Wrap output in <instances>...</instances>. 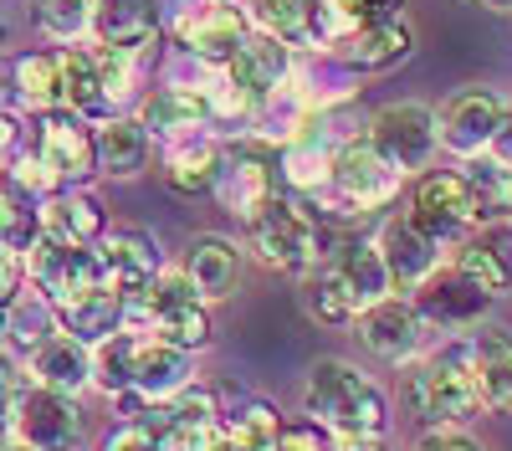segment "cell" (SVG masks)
<instances>
[{
    "instance_id": "cell-1",
    "label": "cell",
    "mask_w": 512,
    "mask_h": 451,
    "mask_svg": "<svg viewBox=\"0 0 512 451\" xmlns=\"http://www.w3.org/2000/svg\"><path fill=\"white\" fill-rule=\"evenodd\" d=\"M405 405L425 426H466L482 416V385H477V354L472 339H456L436 349L425 364L410 369L405 380Z\"/></svg>"
},
{
    "instance_id": "cell-2",
    "label": "cell",
    "mask_w": 512,
    "mask_h": 451,
    "mask_svg": "<svg viewBox=\"0 0 512 451\" xmlns=\"http://www.w3.org/2000/svg\"><path fill=\"white\" fill-rule=\"evenodd\" d=\"M303 405L313 421H323L338 436H384V426H390V400H384V390L359 364H344V359L313 364Z\"/></svg>"
},
{
    "instance_id": "cell-3",
    "label": "cell",
    "mask_w": 512,
    "mask_h": 451,
    "mask_svg": "<svg viewBox=\"0 0 512 451\" xmlns=\"http://www.w3.org/2000/svg\"><path fill=\"white\" fill-rule=\"evenodd\" d=\"M246 221H251V252L262 257L267 267H277V272H308V267H318L323 231H318V221L308 211H297L292 200L267 195Z\"/></svg>"
},
{
    "instance_id": "cell-4",
    "label": "cell",
    "mask_w": 512,
    "mask_h": 451,
    "mask_svg": "<svg viewBox=\"0 0 512 451\" xmlns=\"http://www.w3.org/2000/svg\"><path fill=\"white\" fill-rule=\"evenodd\" d=\"M26 257H31L26 272L36 282V293L47 298L52 308H67L77 298L98 293V287H108L103 257L88 252V246H67V241H52V236H36V246Z\"/></svg>"
},
{
    "instance_id": "cell-5",
    "label": "cell",
    "mask_w": 512,
    "mask_h": 451,
    "mask_svg": "<svg viewBox=\"0 0 512 451\" xmlns=\"http://www.w3.org/2000/svg\"><path fill=\"white\" fill-rule=\"evenodd\" d=\"M425 236H431L436 246H451L461 241L466 231L477 226V205H472V185H466V175L456 170H431L420 175L415 190H410V211H405Z\"/></svg>"
},
{
    "instance_id": "cell-6",
    "label": "cell",
    "mask_w": 512,
    "mask_h": 451,
    "mask_svg": "<svg viewBox=\"0 0 512 451\" xmlns=\"http://www.w3.org/2000/svg\"><path fill=\"white\" fill-rule=\"evenodd\" d=\"M11 436H21L36 451H72L82 441V416H77L72 395L36 385L11 400Z\"/></svg>"
},
{
    "instance_id": "cell-7",
    "label": "cell",
    "mask_w": 512,
    "mask_h": 451,
    "mask_svg": "<svg viewBox=\"0 0 512 451\" xmlns=\"http://www.w3.org/2000/svg\"><path fill=\"white\" fill-rule=\"evenodd\" d=\"M369 144L395 164V170H420V164H431L436 154V113L420 108V103H390L384 113H374L369 123Z\"/></svg>"
},
{
    "instance_id": "cell-8",
    "label": "cell",
    "mask_w": 512,
    "mask_h": 451,
    "mask_svg": "<svg viewBox=\"0 0 512 451\" xmlns=\"http://www.w3.org/2000/svg\"><path fill=\"white\" fill-rule=\"evenodd\" d=\"M354 323H359V344L384 364H410L425 349V318L405 298H379V303L359 308Z\"/></svg>"
},
{
    "instance_id": "cell-9",
    "label": "cell",
    "mask_w": 512,
    "mask_h": 451,
    "mask_svg": "<svg viewBox=\"0 0 512 451\" xmlns=\"http://www.w3.org/2000/svg\"><path fill=\"white\" fill-rule=\"evenodd\" d=\"M328 185L344 195V205H354V211H374V205H384V200L400 190V170L369 139H354L344 149H333Z\"/></svg>"
},
{
    "instance_id": "cell-10",
    "label": "cell",
    "mask_w": 512,
    "mask_h": 451,
    "mask_svg": "<svg viewBox=\"0 0 512 451\" xmlns=\"http://www.w3.org/2000/svg\"><path fill=\"white\" fill-rule=\"evenodd\" d=\"M502 108H507V103H502L497 93L466 88V93L446 98V108L436 113V139H441L451 154H461V159H477V154H487L492 139H497Z\"/></svg>"
},
{
    "instance_id": "cell-11",
    "label": "cell",
    "mask_w": 512,
    "mask_h": 451,
    "mask_svg": "<svg viewBox=\"0 0 512 451\" xmlns=\"http://www.w3.org/2000/svg\"><path fill=\"white\" fill-rule=\"evenodd\" d=\"M492 303L497 298H487L482 287L456 267H436L415 287V313L425 318V328H472V323L487 318Z\"/></svg>"
},
{
    "instance_id": "cell-12",
    "label": "cell",
    "mask_w": 512,
    "mask_h": 451,
    "mask_svg": "<svg viewBox=\"0 0 512 451\" xmlns=\"http://www.w3.org/2000/svg\"><path fill=\"white\" fill-rule=\"evenodd\" d=\"M374 246H379V257H384V267H390V282L400 287V293H415V287L436 272V262H441V246L425 236L410 216H390L379 226V236H374Z\"/></svg>"
},
{
    "instance_id": "cell-13",
    "label": "cell",
    "mask_w": 512,
    "mask_h": 451,
    "mask_svg": "<svg viewBox=\"0 0 512 451\" xmlns=\"http://www.w3.org/2000/svg\"><path fill=\"white\" fill-rule=\"evenodd\" d=\"M210 190H216L236 216H251L256 205L272 195V159H267V149L262 144H231V149H221L216 185H210Z\"/></svg>"
},
{
    "instance_id": "cell-14",
    "label": "cell",
    "mask_w": 512,
    "mask_h": 451,
    "mask_svg": "<svg viewBox=\"0 0 512 451\" xmlns=\"http://www.w3.org/2000/svg\"><path fill=\"white\" fill-rule=\"evenodd\" d=\"M31 380L47 390H62V395H77L82 385H93V349L82 339H72L67 328H52L31 349Z\"/></svg>"
},
{
    "instance_id": "cell-15",
    "label": "cell",
    "mask_w": 512,
    "mask_h": 451,
    "mask_svg": "<svg viewBox=\"0 0 512 451\" xmlns=\"http://www.w3.org/2000/svg\"><path fill=\"white\" fill-rule=\"evenodd\" d=\"M98 257H103L108 282L118 287L123 298H139L144 287L154 282V272H159V246H154V236H149V231H134V226L113 231V236L98 246Z\"/></svg>"
},
{
    "instance_id": "cell-16",
    "label": "cell",
    "mask_w": 512,
    "mask_h": 451,
    "mask_svg": "<svg viewBox=\"0 0 512 451\" xmlns=\"http://www.w3.org/2000/svg\"><path fill=\"white\" fill-rule=\"evenodd\" d=\"M328 272L344 282V293H349L354 308H369V303H379V298H390V293H395L390 267H384L379 246L364 241V236H354V241L338 246V252H328Z\"/></svg>"
},
{
    "instance_id": "cell-17",
    "label": "cell",
    "mask_w": 512,
    "mask_h": 451,
    "mask_svg": "<svg viewBox=\"0 0 512 451\" xmlns=\"http://www.w3.org/2000/svg\"><path fill=\"white\" fill-rule=\"evenodd\" d=\"M195 385V364H190V349H175V344H139L134 354V380H128V390H139L149 405H164L175 400L180 390Z\"/></svg>"
},
{
    "instance_id": "cell-18",
    "label": "cell",
    "mask_w": 512,
    "mask_h": 451,
    "mask_svg": "<svg viewBox=\"0 0 512 451\" xmlns=\"http://www.w3.org/2000/svg\"><path fill=\"white\" fill-rule=\"evenodd\" d=\"M185 277H190L200 303L231 298L236 282H241V246L226 241V236H195L190 241V257H185Z\"/></svg>"
},
{
    "instance_id": "cell-19",
    "label": "cell",
    "mask_w": 512,
    "mask_h": 451,
    "mask_svg": "<svg viewBox=\"0 0 512 451\" xmlns=\"http://www.w3.org/2000/svg\"><path fill=\"white\" fill-rule=\"evenodd\" d=\"M93 31H98V47L144 52L159 36V0H98Z\"/></svg>"
},
{
    "instance_id": "cell-20",
    "label": "cell",
    "mask_w": 512,
    "mask_h": 451,
    "mask_svg": "<svg viewBox=\"0 0 512 451\" xmlns=\"http://www.w3.org/2000/svg\"><path fill=\"white\" fill-rule=\"evenodd\" d=\"M175 36L185 41L195 57H205V62H231L236 47L246 41V21L231 6H195L190 16H180Z\"/></svg>"
},
{
    "instance_id": "cell-21",
    "label": "cell",
    "mask_w": 512,
    "mask_h": 451,
    "mask_svg": "<svg viewBox=\"0 0 512 451\" xmlns=\"http://www.w3.org/2000/svg\"><path fill=\"white\" fill-rule=\"evenodd\" d=\"M226 67H231V82H236V88L251 98V108H256L272 88H282V77H287V41H277V36H267V31H262V36H246Z\"/></svg>"
},
{
    "instance_id": "cell-22",
    "label": "cell",
    "mask_w": 512,
    "mask_h": 451,
    "mask_svg": "<svg viewBox=\"0 0 512 451\" xmlns=\"http://www.w3.org/2000/svg\"><path fill=\"white\" fill-rule=\"evenodd\" d=\"M338 57L359 72H379V67H395L410 57V26L400 16H384V21H369L359 26L354 36L338 41Z\"/></svg>"
},
{
    "instance_id": "cell-23",
    "label": "cell",
    "mask_w": 512,
    "mask_h": 451,
    "mask_svg": "<svg viewBox=\"0 0 512 451\" xmlns=\"http://www.w3.org/2000/svg\"><path fill=\"white\" fill-rule=\"evenodd\" d=\"M472 354H477L482 405L507 416L512 410V334L507 328H482V334H472Z\"/></svg>"
},
{
    "instance_id": "cell-24",
    "label": "cell",
    "mask_w": 512,
    "mask_h": 451,
    "mask_svg": "<svg viewBox=\"0 0 512 451\" xmlns=\"http://www.w3.org/2000/svg\"><path fill=\"white\" fill-rule=\"evenodd\" d=\"M41 159H47L62 180L93 175V164H98V154H93V134L82 129L77 118H57V113H47V123H41Z\"/></svg>"
},
{
    "instance_id": "cell-25",
    "label": "cell",
    "mask_w": 512,
    "mask_h": 451,
    "mask_svg": "<svg viewBox=\"0 0 512 451\" xmlns=\"http://www.w3.org/2000/svg\"><path fill=\"white\" fill-rule=\"evenodd\" d=\"M93 154L103 164V175L128 180V175H139L149 164V129L139 118H108L103 129L93 134Z\"/></svg>"
},
{
    "instance_id": "cell-26",
    "label": "cell",
    "mask_w": 512,
    "mask_h": 451,
    "mask_svg": "<svg viewBox=\"0 0 512 451\" xmlns=\"http://www.w3.org/2000/svg\"><path fill=\"white\" fill-rule=\"evenodd\" d=\"M205 118H216V113H210V98H205L200 88H164V93H154V98L144 103V113H139L144 129H149V134H164V139H180V134L200 129Z\"/></svg>"
},
{
    "instance_id": "cell-27",
    "label": "cell",
    "mask_w": 512,
    "mask_h": 451,
    "mask_svg": "<svg viewBox=\"0 0 512 451\" xmlns=\"http://www.w3.org/2000/svg\"><path fill=\"white\" fill-rule=\"evenodd\" d=\"M103 231V200L93 195H57L41 211V236L67 241V246H93Z\"/></svg>"
},
{
    "instance_id": "cell-28",
    "label": "cell",
    "mask_w": 512,
    "mask_h": 451,
    "mask_svg": "<svg viewBox=\"0 0 512 451\" xmlns=\"http://www.w3.org/2000/svg\"><path fill=\"white\" fill-rule=\"evenodd\" d=\"M57 318H62V328H67L72 339L98 344V339H108L113 328L123 323V293L108 282V287H98V293H88V298H77V303L57 308Z\"/></svg>"
},
{
    "instance_id": "cell-29",
    "label": "cell",
    "mask_w": 512,
    "mask_h": 451,
    "mask_svg": "<svg viewBox=\"0 0 512 451\" xmlns=\"http://www.w3.org/2000/svg\"><path fill=\"white\" fill-rule=\"evenodd\" d=\"M57 77H62V103H67L77 118L103 108V82H98L93 52H62V57H57Z\"/></svg>"
},
{
    "instance_id": "cell-30",
    "label": "cell",
    "mask_w": 512,
    "mask_h": 451,
    "mask_svg": "<svg viewBox=\"0 0 512 451\" xmlns=\"http://www.w3.org/2000/svg\"><path fill=\"white\" fill-rule=\"evenodd\" d=\"M216 159H221V149L210 139H190L180 149H169V185L185 195H205L216 185Z\"/></svg>"
},
{
    "instance_id": "cell-31",
    "label": "cell",
    "mask_w": 512,
    "mask_h": 451,
    "mask_svg": "<svg viewBox=\"0 0 512 451\" xmlns=\"http://www.w3.org/2000/svg\"><path fill=\"white\" fill-rule=\"evenodd\" d=\"M93 349V385H103L108 395H118V390H128V380H134V354H139V339L134 334H113L108 339H98V344H88Z\"/></svg>"
},
{
    "instance_id": "cell-32",
    "label": "cell",
    "mask_w": 512,
    "mask_h": 451,
    "mask_svg": "<svg viewBox=\"0 0 512 451\" xmlns=\"http://www.w3.org/2000/svg\"><path fill=\"white\" fill-rule=\"evenodd\" d=\"M451 267L472 277L487 298H502L507 287H512V267L502 262V252H497V246H487V241H461V252H456Z\"/></svg>"
},
{
    "instance_id": "cell-33",
    "label": "cell",
    "mask_w": 512,
    "mask_h": 451,
    "mask_svg": "<svg viewBox=\"0 0 512 451\" xmlns=\"http://www.w3.org/2000/svg\"><path fill=\"white\" fill-rule=\"evenodd\" d=\"M11 82L21 88V98H26L31 108H52V103H62V77H57V57H52V52L21 57L16 72H11Z\"/></svg>"
},
{
    "instance_id": "cell-34",
    "label": "cell",
    "mask_w": 512,
    "mask_h": 451,
    "mask_svg": "<svg viewBox=\"0 0 512 451\" xmlns=\"http://www.w3.org/2000/svg\"><path fill=\"white\" fill-rule=\"evenodd\" d=\"M282 170H287V185H292V190H318V185H328V175H333V149L318 144V139H297V144L282 154Z\"/></svg>"
},
{
    "instance_id": "cell-35",
    "label": "cell",
    "mask_w": 512,
    "mask_h": 451,
    "mask_svg": "<svg viewBox=\"0 0 512 451\" xmlns=\"http://www.w3.org/2000/svg\"><path fill=\"white\" fill-rule=\"evenodd\" d=\"M154 328H159V339L175 344V349H205L210 344V313H205L200 298L169 308L164 318H154Z\"/></svg>"
},
{
    "instance_id": "cell-36",
    "label": "cell",
    "mask_w": 512,
    "mask_h": 451,
    "mask_svg": "<svg viewBox=\"0 0 512 451\" xmlns=\"http://www.w3.org/2000/svg\"><path fill=\"white\" fill-rule=\"evenodd\" d=\"M93 6L98 0H36V26L57 41H77L82 31H93Z\"/></svg>"
},
{
    "instance_id": "cell-37",
    "label": "cell",
    "mask_w": 512,
    "mask_h": 451,
    "mask_svg": "<svg viewBox=\"0 0 512 451\" xmlns=\"http://www.w3.org/2000/svg\"><path fill=\"white\" fill-rule=\"evenodd\" d=\"M57 328V318H52V303L41 298V303H26L21 293L6 303V339L11 344H21V349H36L41 339H47Z\"/></svg>"
},
{
    "instance_id": "cell-38",
    "label": "cell",
    "mask_w": 512,
    "mask_h": 451,
    "mask_svg": "<svg viewBox=\"0 0 512 451\" xmlns=\"http://www.w3.org/2000/svg\"><path fill=\"white\" fill-rule=\"evenodd\" d=\"M98 82H103V103H128L139 82V52H118V47H98Z\"/></svg>"
},
{
    "instance_id": "cell-39",
    "label": "cell",
    "mask_w": 512,
    "mask_h": 451,
    "mask_svg": "<svg viewBox=\"0 0 512 451\" xmlns=\"http://www.w3.org/2000/svg\"><path fill=\"white\" fill-rule=\"evenodd\" d=\"M256 21H262V31L277 36V41H303V36H313L308 0H256Z\"/></svg>"
},
{
    "instance_id": "cell-40",
    "label": "cell",
    "mask_w": 512,
    "mask_h": 451,
    "mask_svg": "<svg viewBox=\"0 0 512 451\" xmlns=\"http://www.w3.org/2000/svg\"><path fill=\"white\" fill-rule=\"evenodd\" d=\"M36 236H41V211H31L21 195H0V246L6 252H31Z\"/></svg>"
},
{
    "instance_id": "cell-41",
    "label": "cell",
    "mask_w": 512,
    "mask_h": 451,
    "mask_svg": "<svg viewBox=\"0 0 512 451\" xmlns=\"http://www.w3.org/2000/svg\"><path fill=\"white\" fill-rule=\"evenodd\" d=\"M308 313H313L318 323H328V328L349 323V318L359 313V308L349 303V293H344V282L328 272V262L318 267V277H313V287H308Z\"/></svg>"
},
{
    "instance_id": "cell-42",
    "label": "cell",
    "mask_w": 512,
    "mask_h": 451,
    "mask_svg": "<svg viewBox=\"0 0 512 451\" xmlns=\"http://www.w3.org/2000/svg\"><path fill=\"white\" fill-rule=\"evenodd\" d=\"M236 441H246L251 451H267L272 441H277V431H282V421H277V405H267V400H256V405H246V410H236L231 416V426H226Z\"/></svg>"
},
{
    "instance_id": "cell-43",
    "label": "cell",
    "mask_w": 512,
    "mask_h": 451,
    "mask_svg": "<svg viewBox=\"0 0 512 451\" xmlns=\"http://www.w3.org/2000/svg\"><path fill=\"white\" fill-rule=\"evenodd\" d=\"M216 431L221 426H159L154 441H159V451H210Z\"/></svg>"
},
{
    "instance_id": "cell-44",
    "label": "cell",
    "mask_w": 512,
    "mask_h": 451,
    "mask_svg": "<svg viewBox=\"0 0 512 451\" xmlns=\"http://www.w3.org/2000/svg\"><path fill=\"white\" fill-rule=\"evenodd\" d=\"M11 180L21 185V190H31V195H47V190H57V170L41 154H26V159H16V170H11Z\"/></svg>"
},
{
    "instance_id": "cell-45",
    "label": "cell",
    "mask_w": 512,
    "mask_h": 451,
    "mask_svg": "<svg viewBox=\"0 0 512 451\" xmlns=\"http://www.w3.org/2000/svg\"><path fill=\"white\" fill-rule=\"evenodd\" d=\"M415 451H487L477 436H466L461 426H431L420 436V446Z\"/></svg>"
},
{
    "instance_id": "cell-46",
    "label": "cell",
    "mask_w": 512,
    "mask_h": 451,
    "mask_svg": "<svg viewBox=\"0 0 512 451\" xmlns=\"http://www.w3.org/2000/svg\"><path fill=\"white\" fill-rule=\"evenodd\" d=\"M21 277H26L21 252H6V246H0V303H11L21 293Z\"/></svg>"
},
{
    "instance_id": "cell-47",
    "label": "cell",
    "mask_w": 512,
    "mask_h": 451,
    "mask_svg": "<svg viewBox=\"0 0 512 451\" xmlns=\"http://www.w3.org/2000/svg\"><path fill=\"white\" fill-rule=\"evenodd\" d=\"M108 451H159V441H154V431H144V426H123V431L108 441Z\"/></svg>"
},
{
    "instance_id": "cell-48",
    "label": "cell",
    "mask_w": 512,
    "mask_h": 451,
    "mask_svg": "<svg viewBox=\"0 0 512 451\" xmlns=\"http://www.w3.org/2000/svg\"><path fill=\"white\" fill-rule=\"evenodd\" d=\"M267 451H323V441L313 431H277V441Z\"/></svg>"
},
{
    "instance_id": "cell-49",
    "label": "cell",
    "mask_w": 512,
    "mask_h": 451,
    "mask_svg": "<svg viewBox=\"0 0 512 451\" xmlns=\"http://www.w3.org/2000/svg\"><path fill=\"white\" fill-rule=\"evenodd\" d=\"M492 159H502L507 170H512V108H502V123H497V139H492Z\"/></svg>"
},
{
    "instance_id": "cell-50",
    "label": "cell",
    "mask_w": 512,
    "mask_h": 451,
    "mask_svg": "<svg viewBox=\"0 0 512 451\" xmlns=\"http://www.w3.org/2000/svg\"><path fill=\"white\" fill-rule=\"evenodd\" d=\"M338 451H390L384 436H338Z\"/></svg>"
},
{
    "instance_id": "cell-51",
    "label": "cell",
    "mask_w": 512,
    "mask_h": 451,
    "mask_svg": "<svg viewBox=\"0 0 512 451\" xmlns=\"http://www.w3.org/2000/svg\"><path fill=\"white\" fill-rule=\"evenodd\" d=\"M16 144H21L16 118H6V113H0V159H6V154H16Z\"/></svg>"
},
{
    "instance_id": "cell-52",
    "label": "cell",
    "mask_w": 512,
    "mask_h": 451,
    "mask_svg": "<svg viewBox=\"0 0 512 451\" xmlns=\"http://www.w3.org/2000/svg\"><path fill=\"white\" fill-rule=\"evenodd\" d=\"M210 451H251L246 441H236L231 431H216V441H210Z\"/></svg>"
},
{
    "instance_id": "cell-53",
    "label": "cell",
    "mask_w": 512,
    "mask_h": 451,
    "mask_svg": "<svg viewBox=\"0 0 512 451\" xmlns=\"http://www.w3.org/2000/svg\"><path fill=\"white\" fill-rule=\"evenodd\" d=\"M0 451H36V446H26L21 436H0Z\"/></svg>"
},
{
    "instance_id": "cell-54",
    "label": "cell",
    "mask_w": 512,
    "mask_h": 451,
    "mask_svg": "<svg viewBox=\"0 0 512 451\" xmlns=\"http://www.w3.org/2000/svg\"><path fill=\"white\" fill-rule=\"evenodd\" d=\"M487 6H492V11H512V0H487Z\"/></svg>"
},
{
    "instance_id": "cell-55",
    "label": "cell",
    "mask_w": 512,
    "mask_h": 451,
    "mask_svg": "<svg viewBox=\"0 0 512 451\" xmlns=\"http://www.w3.org/2000/svg\"><path fill=\"white\" fill-rule=\"evenodd\" d=\"M0 339H6V303H0Z\"/></svg>"
}]
</instances>
